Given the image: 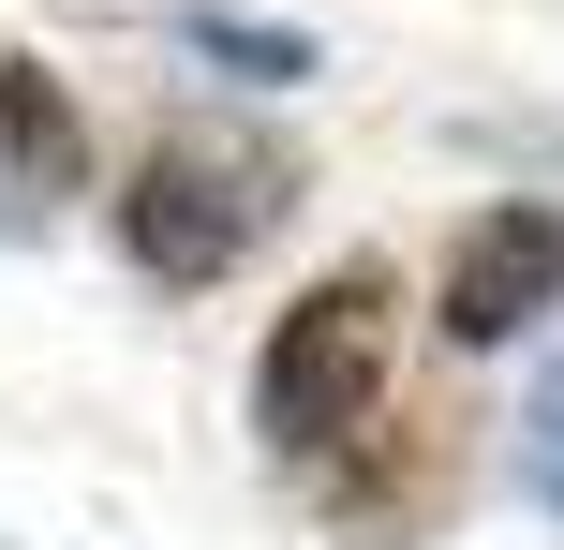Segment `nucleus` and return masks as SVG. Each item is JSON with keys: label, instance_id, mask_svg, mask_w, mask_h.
<instances>
[{"label": "nucleus", "instance_id": "423d86ee", "mask_svg": "<svg viewBox=\"0 0 564 550\" xmlns=\"http://www.w3.org/2000/svg\"><path fill=\"white\" fill-rule=\"evenodd\" d=\"M535 492H550V506H564V373H550V387H535Z\"/></svg>", "mask_w": 564, "mask_h": 550}, {"label": "nucleus", "instance_id": "7ed1b4c3", "mask_svg": "<svg viewBox=\"0 0 564 550\" xmlns=\"http://www.w3.org/2000/svg\"><path fill=\"white\" fill-rule=\"evenodd\" d=\"M564 298V208H476L460 224V254H446V283H431V313H446V343H520Z\"/></svg>", "mask_w": 564, "mask_h": 550}, {"label": "nucleus", "instance_id": "f257e3e1", "mask_svg": "<svg viewBox=\"0 0 564 550\" xmlns=\"http://www.w3.org/2000/svg\"><path fill=\"white\" fill-rule=\"evenodd\" d=\"M371 402H387V268H327V283L268 327V357H253V432L282 462H312V446H341Z\"/></svg>", "mask_w": 564, "mask_h": 550}, {"label": "nucleus", "instance_id": "f03ea898", "mask_svg": "<svg viewBox=\"0 0 564 550\" xmlns=\"http://www.w3.org/2000/svg\"><path fill=\"white\" fill-rule=\"evenodd\" d=\"M253 224H268V164H238V149H149L119 194V238L149 283H224L253 254Z\"/></svg>", "mask_w": 564, "mask_h": 550}, {"label": "nucleus", "instance_id": "39448f33", "mask_svg": "<svg viewBox=\"0 0 564 550\" xmlns=\"http://www.w3.org/2000/svg\"><path fill=\"white\" fill-rule=\"evenodd\" d=\"M194 45H208V60H238L253 89H297V75H312L297 30H253V15H194Z\"/></svg>", "mask_w": 564, "mask_h": 550}, {"label": "nucleus", "instance_id": "20e7f679", "mask_svg": "<svg viewBox=\"0 0 564 550\" xmlns=\"http://www.w3.org/2000/svg\"><path fill=\"white\" fill-rule=\"evenodd\" d=\"M75 105H59L45 75H30L15 45H0V179H30V194H59V179H75Z\"/></svg>", "mask_w": 564, "mask_h": 550}]
</instances>
